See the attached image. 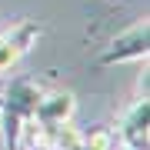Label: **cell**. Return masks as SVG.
I'll use <instances>...</instances> for the list:
<instances>
[{"mask_svg":"<svg viewBox=\"0 0 150 150\" xmlns=\"http://www.w3.org/2000/svg\"><path fill=\"white\" fill-rule=\"evenodd\" d=\"M123 60H147V20H137L130 30L113 37L110 50L100 57V64H123Z\"/></svg>","mask_w":150,"mask_h":150,"instance_id":"obj_1","label":"cell"},{"mask_svg":"<svg viewBox=\"0 0 150 150\" xmlns=\"http://www.w3.org/2000/svg\"><path fill=\"white\" fill-rule=\"evenodd\" d=\"M43 90L33 80H27V77H17V80H10V87H7V100L4 107H10L13 113H20V117H33L37 113V103H40Z\"/></svg>","mask_w":150,"mask_h":150,"instance_id":"obj_4","label":"cell"},{"mask_svg":"<svg viewBox=\"0 0 150 150\" xmlns=\"http://www.w3.org/2000/svg\"><path fill=\"white\" fill-rule=\"evenodd\" d=\"M147 120H150V100L147 97H137L134 107L123 113L120 127H117V140L123 147H137V150H147Z\"/></svg>","mask_w":150,"mask_h":150,"instance_id":"obj_2","label":"cell"},{"mask_svg":"<svg viewBox=\"0 0 150 150\" xmlns=\"http://www.w3.org/2000/svg\"><path fill=\"white\" fill-rule=\"evenodd\" d=\"M74 110H77L74 93L57 90V93H43V97H40L37 113H33V117L43 120V123H50V127H57V123H67L70 117H74Z\"/></svg>","mask_w":150,"mask_h":150,"instance_id":"obj_5","label":"cell"},{"mask_svg":"<svg viewBox=\"0 0 150 150\" xmlns=\"http://www.w3.org/2000/svg\"><path fill=\"white\" fill-rule=\"evenodd\" d=\"M120 140H117V130L110 127H93L83 134V150H117Z\"/></svg>","mask_w":150,"mask_h":150,"instance_id":"obj_6","label":"cell"},{"mask_svg":"<svg viewBox=\"0 0 150 150\" xmlns=\"http://www.w3.org/2000/svg\"><path fill=\"white\" fill-rule=\"evenodd\" d=\"M33 40H37V27H33V23H20V27H13L10 33H4V37H0V74L10 70L17 60L27 54Z\"/></svg>","mask_w":150,"mask_h":150,"instance_id":"obj_3","label":"cell"}]
</instances>
